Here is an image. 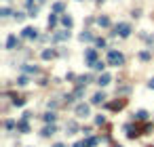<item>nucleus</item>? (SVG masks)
Returning a JSON list of instances; mask_svg holds the SVG:
<instances>
[{"label": "nucleus", "instance_id": "1", "mask_svg": "<svg viewBox=\"0 0 154 147\" xmlns=\"http://www.w3.org/2000/svg\"><path fill=\"white\" fill-rule=\"evenodd\" d=\"M108 63L118 67V65H123V63H125V57L118 53V50H110V53H108Z\"/></svg>", "mask_w": 154, "mask_h": 147}, {"label": "nucleus", "instance_id": "2", "mask_svg": "<svg viewBox=\"0 0 154 147\" xmlns=\"http://www.w3.org/2000/svg\"><path fill=\"white\" fill-rule=\"evenodd\" d=\"M116 32H118L123 38H127V36L131 34V25H129V23H118V25H116Z\"/></svg>", "mask_w": 154, "mask_h": 147}, {"label": "nucleus", "instance_id": "3", "mask_svg": "<svg viewBox=\"0 0 154 147\" xmlns=\"http://www.w3.org/2000/svg\"><path fill=\"white\" fill-rule=\"evenodd\" d=\"M127 105V99H118V101H112V103H108V109H112V111H116V109H123Z\"/></svg>", "mask_w": 154, "mask_h": 147}, {"label": "nucleus", "instance_id": "4", "mask_svg": "<svg viewBox=\"0 0 154 147\" xmlns=\"http://www.w3.org/2000/svg\"><path fill=\"white\" fill-rule=\"evenodd\" d=\"M87 61H89V65H91V67L97 63V53H95V48H89V50H87Z\"/></svg>", "mask_w": 154, "mask_h": 147}, {"label": "nucleus", "instance_id": "5", "mask_svg": "<svg viewBox=\"0 0 154 147\" xmlns=\"http://www.w3.org/2000/svg\"><path fill=\"white\" fill-rule=\"evenodd\" d=\"M76 116H80V118L89 116V105H85V103H80V105L76 107Z\"/></svg>", "mask_w": 154, "mask_h": 147}, {"label": "nucleus", "instance_id": "6", "mask_svg": "<svg viewBox=\"0 0 154 147\" xmlns=\"http://www.w3.org/2000/svg\"><path fill=\"white\" fill-rule=\"evenodd\" d=\"M110 80H112V76L110 74H102V76H99V86H106V84H110Z\"/></svg>", "mask_w": 154, "mask_h": 147}, {"label": "nucleus", "instance_id": "7", "mask_svg": "<svg viewBox=\"0 0 154 147\" xmlns=\"http://www.w3.org/2000/svg\"><path fill=\"white\" fill-rule=\"evenodd\" d=\"M23 38H36V30L34 28H25L23 30Z\"/></svg>", "mask_w": 154, "mask_h": 147}, {"label": "nucleus", "instance_id": "8", "mask_svg": "<svg viewBox=\"0 0 154 147\" xmlns=\"http://www.w3.org/2000/svg\"><path fill=\"white\" fill-rule=\"evenodd\" d=\"M17 128H19L21 133H30V126H28V120H21L19 124H17Z\"/></svg>", "mask_w": 154, "mask_h": 147}, {"label": "nucleus", "instance_id": "9", "mask_svg": "<svg viewBox=\"0 0 154 147\" xmlns=\"http://www.w3.org/2000/svg\"><path fill=\"white\" fill-rule=\"evenodd\" d=\"M135 118H137L139 122H146V120H148V111H144V109H139L137 114H135Z\"/></svg>", "mask_w": 154, "mask_h": 147}, {"label": "nucleus", "instance_id": "10", "mask_svg": "<svg viewBox=\"0 0 154 147\" xmlns=\"http://www.w3.org/2000/svg\"><path fill=\"white\" fill-rule=\"evenodd\" d=\"M15 44H17V36H8L6 38V48H15Z\"/></svg>", "mask_w": 154, "mask_h": 147}, {"label": "nucleus", "instance_id": "11", "mask_svg": "<svg viewBox=\"0 0 154 147\" xmlns=\"http://www.w3.org/2000/svg\"><path fill=\"white\" fill-rule=\"evenodd\" d=\"M85 143V147H95L97 143H99V139H95V137H91V139H87V141H83Z\"/></svg>", "mask_w": 154, "mask_h": 147}, {"label": "nucleus", "instance_id": "12", "mask_svg": "<svg viewBox=\"0 0 154 147\" xmlns=\"http://www.w3.org/2000/svg\"><path fill=\"white\" fill-rule=\"evenodd\" d=\"M66 38H70V32H61V34H55V36H53V40H66Z\"/></svg>", "mask_w": 154, "mask_h": 147}, {"label": "nucleus", "instance_id": "13", "mask_svg": "<svg viewBox=\"0 0 154 147\" xmlns=\"http://www.w3.org/2000/svg\"><path fill=\"white\" fill-rule=\"evenodd\" d=\"M104 99H106V97H104V92H97V95H95V97H93L91 101H93V105H97V103H102Z\"/></svg>", "mask_w": 154, "mask_h": 147}, {"label": "nucleus", "instance_id": "14", "mask_svg": "<svg viewBox=\"0 0 154 147\" xmlns=\"http://www.w3.org/2000/svg\"><path fill=\"white\" fill-rule=\"evenodd\" d=\"M53 133H55V126H53V124L47 126V128H42V135H44V137H49V135H53Z\"/></svg>", "mask_w": 154, "mask_h": 147}, {"label": "nucleus", "instance_id": "15", "mask_svg": "<svg viewBox=\"0 0 154 147\" xmlns=\"http://www.w3.org/2000/svg\"><path fill=\"white\" fill-rule=\"evenodd\" d=\"M55 118H57V116L53 114V111H49V114L44 116V122H51V124H53V122H55Z\"/></svg>", "mask_w": 154, "mask_h": 147}, {"label": "nucleus", "instance_id": "16", "mask_svg": "<svg viewBox=\"0 0 154 147\" xmlns=\"http://www.w3.org/2000/svg\"><path fill=\"white\" fill-rule=\"evenodd\" d=\"M97 23H99V25H104V28H108V25H110V19H108V17H99Z\"/></svg>", "mask_w": 154, "mask_h": 147}, {"label": "nucleus", "instance_id": "17", "mask_svg": "<svg viewBox=\"0 0 154 147\" xmlns=\"http://www.w3.org/2000/svg\"><path fill=\"white\" fill-rule=\"evenodd\" d=\"M61 23L66 25V28H72V19L70 17H61Z\"/></svg>", "mask_w": 154, "mask_h": 147}, {"label": "nucleus", "instance_id": "18", "mask_svg": "<svg viewBox=\"0 0 154 147\" xmlns=\"http://www.w3.org/2000/svg\"><path fill=\"white\" fill-rule=\"evenodd\" d=\"M13 103H15L17 107H21L23 103H25V99H21V97H15V99H13Z\"/></svg>", "mask_w": 154, "mask_h": 147}, {"label": "nucleus", "instance_id": "19", "mask_svg": "<svg viewBox=\"0 0 154 147\" xmlns=\"http://www.w3.org/2000/svg\"><path fill=\"white\" fill-rule=\"evenodd\" d=\"M53 55H55L53 50H42V59H51Z\"/></svg>", "mask_w": 154, "mask_h": 147}, {"label": "nucleus", "instance_id": "20", "mask_svg": "<svg viewBox=\"0 0 154 147\" xmlns=\"http://www.w3.org/2000/svg\"><path fill=\"white\" fill-rule=\"evenodd\" d=\"M30 80H28V78H25V76H21L19 78V80H17V84H19V86H25V84H28Z\"/></svg>", "mask_w": 154, "mask_h": 147}, {"label": "nucleus", "instance_id": "21", "mask_svg": "<svg viewBox=\"0 0 154 147\" xmlns=\"http://www.w3.org/2000/svg\"><path fill=\"white\" fill-rule=\"evenodd\" d=\"M55 23H57V17H55V15H51V17H49V28H53Z\"/></svg>", "mask_w": 154, "mask_h": 147}, {"label": "nucleus", "instance_id": "22", "mask_svg": "<svg viewBox=\"0 0 154 147\" xmlns=\"http://www.w3.org/2000/svg\"><path fill=\"white\" fill-rule=\"evenodd\" d=\"M139 59H144V61H148V59H150V53H148V50H144V53H139Z\"/></svg>", "mask_w": 154, "mask_h": 147}, {"label": "nucleus", "instance_id": "23", "mask_svg": "<svg viewBox=\"0 0 154 147\" xmlns=\"http://www.w3.org/2000/svg\"><path fill=\"white\" fill-rule=\"evenodd\" d=\"M66 128H68V130H72V133H74V130H76V122H68V124H66Z\"/></svg>", "mask_w": 154, "mask_h": 147}, {"label": "nucleus", "instance_id": "24", "mask_svg": "<svg viewBox=\"0 0 154 147\" xmlns=\"http://www.w3.org/2000/svg\"><path fill=\"white\" fill-rule=\"evenodd\" d=\"M93 67H95V70H104V67H106V63H104V61H97Z\"/></svg>", "mask_w": 154, "mask_h": 147}, {"label": "nucleus", "instance_id": "25", "mask_svg": "<svg viewBox=\"0 0 154 147\" xmlns=\"http://www.w3.org/2000/svg\"><path fill=\"white\" fill-rule=\"evenodd\" d=\"M93 36H91V34H80V40H91Z\"/></svg>", "mask_w": 154, "mask_h": 147}, {"label": "nucleus", "instance_id": "26", "mask_svg": "<svg viewBox=\"0 0 154 147\" xmlns=\"http://www.w3.org/2000/svg\"><path fill=\"white\" fill-rule=\"evenodd\" d=\"M23 17H25L23 13H15V19H17V21H23Z\"/></svg>", "mask_w": 154, "mask_h": 147}, {"label": "nucleus", "instance_id": "27", "mask_svg": "<svg viewBox=\"0 0 154 147\" xmlns=\"http://www.w3.org/2000/svg\"><path fill=\"white\" fill-rule=\"evenodd\" d=\"M95 42H97V46H102V48H104V46H106V40H102V38H97V40H95Z\"/></svg>", "mask_w": 154, "mask_h": 147}, {"label": "nucleus", "instance_id": "28", "mask_svg": "<svg viewBox=\"0 0 154 147\" xmlns=\"http://www.w3.org/2000/svg\"><path fill=\"white\" fill-rule=\"evenodd\" d=\"M0 15H2V17H8V15H11V11H8V8H2V11H0Z\"/></svg>", "mask_w": 154, "mask_h": 147}, {"label": "nucleus", "instance_id": "29", "mask_svg": "<svg viewBox=\"0 0 154 147\" xmlns=\"http://www.w3.org/2000/svg\"><path fill=\"white\" fill-rule=\"evenodd\" d=\"M53 8H55V11H63V4H61V2H57L55 6H53Z\"/></svg>", "mask_w": 154, "mask_h": 147}, {"label": "nucleus", "instance_id": "30", "mask_svg": "<svg viewBox=\"0 0 154 147\" xmlns=\"http://www.w3.org/2000/svg\"><path fill=\"white\" fill-rule=\"evenodd\" d=\"M148 86H150L152 90H154V80H150V82H148Z\"/></svg>", "mask_w": 154, "mask_h": 147}, {"label": "nucleus", "instance_id": "31", "mask_svg": "<svg viewBox=\"0 0 154 147\" xmlns=\"http://www.w3.org/2000/svg\"><path fill=\"white\" fill-rule=\"evenodd\" d=\"M74 147H85V143H76V145H74Z\"/></svg>", "mask_w": 154, "mask_h": 147}, {"label": "nucleus", "instance_id": "32", "mask_svg": "<svg viewBox=\"0 0 154 147\" xmlns=\"http://www.w3.org/2000/svg\"><path fill=\"white\" fill-rule=\"evenodd\" d=\"M53 147H66V145H61V143H55V145H53Z\"/></svg>", "mask_w": 154, "mask_h": 147}, {"label": "nucleus", "instance_id": "33", "mask_svg": "<svg viewBox=\"0 0 154 147\" xmlns=\"http://www.w3.org/2000/svg\"><path fill=\"white\" fill-rule=\"evenodd\" d=\"M118 147H120V145H118Z\"/></svg>", "mask_w": 154, "mask_h": 147}]
</instances>
